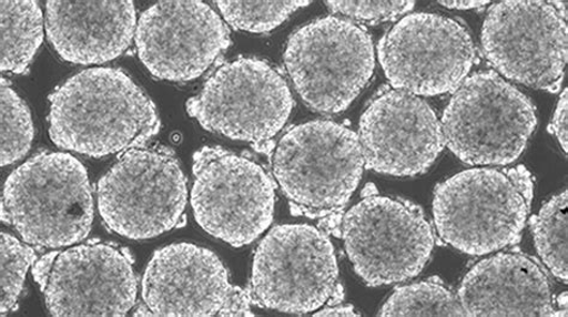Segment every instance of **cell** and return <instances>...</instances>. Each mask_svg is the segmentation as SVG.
Instances as JSON below:
<instances>
[{
    "label": "cell",
    "mask_w": 568,
    "mask_h": 317,
    "mask_svg": "<svg viewBox=\"0 0 568 317\" xmlns=\"http://www.w3.org/2000/svg\"><path fill=\"white\" fill-rule=\"evenodd\" d=\"M315 316H361L357 314L352 306H331L324 309L317 310Z\"/></svg>",
    "instance_id": "cell-29"
},
{
    "label": "cell",
    "mask_w": 568,
    "mask_h": 317,
    "mask_svg": "<svg viewBox=\"0 0 568 317\" xmlns=\"http://www.w3.org/2000/svg\"><path fill=\"white\" fill-rule=\"evenodd\" d=\"M2 41L0 69L22 74L31 65L43 41V17L33 0H3L0 3Z\"/></svg>",
    "instance_id": "cell-20"
},
{
    "label": "cell",
    "mask_w": 568,
    "mask_h": 317,
    "mask_svg": "<svg viewBox=\"0 0 568 317\" xmlns=\"http://www.w3.org/2000/svg\"><path fill=\"white\" fill-rule=\"evenodd\" d=\"M341 294L331 238L307 224L275 226L254 253L248 295L254 305L287 314L316 313Z\"/></svg>",
    "instance_id": "cell-9"
},
{
    "label": "cell",
    "mask_w": 568,
    "mask_h": 317,
    "mask_svg": "<svg viewBox=\"0 0 568 317\" xmlns=\"http://www.w3.org/2000/svg\"><path fill=\"white\" fill-rule=\"evenodd\" d=\"M567 98H568V93H567V89H565L559 99L555 115H552V120H551V123L549 126V132L556 135V137L559 141L565 153H567V147H568V127H567V124H568V117H567L568 100H567Z\"/></svg>",
    "instance_id": "cell-27"
},
{
    "label": "cell",
    "mask_w": 568,
    "mask_h": 317,
    "mask_svg": "<svg viewBox=\"0 0 568 317\" xmlns=\"http://www.w3.org/2000/svg\"><path fill=\"white\" fill-rule=\"evenodd\" d=\"M293 108L287 81L256 58H239L221 65L200 94L187 101V113L204 130L256 145L276 137Z\"/></svg>",
    "instance_id": "cell-10"
},
{
    "label": "cell",
    "mask_w": 568,
    "mask_h": 317,
    "mask_svg": "<svg viewBox=\"0 0 568 317\" xmlns=\"http://www.w3.org/2000/svg\"><path fill=\"white\" fill-rule=\"evenodd\" d=\"M378 58L394 89L432 98L454 93L467 80L476 51L468 30L457 21L416 12L387 30Z\"/></svg>",
    "instance_id": "cell-13"
},
{
    "label": "cell",
    "mask_w": 568,
    "mask_h": 317,
    "mask_svg": "<svg viewBox=\"0 0 568 317\" xmlns=\"http://www.w3.org/2000/svg\"><path fill=\"white\" fill-rule=\"evenodd\" d=\"M444 111L445 145L469 165H508L520 157L537 125L531 100L500 74L468 75Z\"/></svg>",
    "instance_id": "cell-5"
},
{
    "label": "cell",
    "mask_w": 568,
    "mask_h": 317,
    "mask_svg": "<svg viewBox=\"0 0 568 317\" xmlns=\"http://www.w3.org/2000/svg\"><path fill=\"white\" fill-rule=\"evenodd\" d=\"M310 2H216L224 21L243 32L263 34L286 22Z\"/></svg>",
    "instance_id": "cell-24"
},
{
    "label": "cell",
    "mask_w": 568,
    "mask_h": 317,
    "mask_svg": "<svg viewBox=\"0 0 568 317\" xmlns=\"http://www.w3.org/2000/svg\"><path fill=\"white\" fill-rule=\"evenodd\" d=\"M192 173L193 216L209 235L242 248L272 225L276 185L257 162L205 146L193 155Z\"/></svg>",
    "instance_id": "cell-7"
},
{
    "label": "cell",
    "mask_w": 568,
    "mask_h": 317,
    "mask_svg": "<svg viewBox=\"0 0 568 317\" xmlns=\"http://www.w3.org/2000/svg\"><path fill=\"white\" fill-rule=\"evenodd\" d=\"M335 14L351 20L377 24L398 20L414 9L415 2H326Z\"/></svg>",
    "instance_id": "cell-26"
},
{
    "label": "cell",
    "mask_w": 568,
    "mask_h": 317,
    "mask_svg": "<svg viewBox=\"0 0 568 317\" xmlns=\"http://www.w3.org/2000/svg\"><path fill=\"white\" fill-rule=\"evenodd\" d=\"M532 198L534 178L523 165L474 168L437 186L433 218L444 244L483 256L519 243Z\"/></svg>",
    "instance_id": "cell-2"
},
{
    "label": "cell",
    "mask_w": 568,
    "mask_h": 317,
    "mask_svg": "<svg viewBox=\"0 0 568 317\" xmlns=\"http://www.w3.org/2000/svg\"><path fill=\"white\" fill-rule=\"evenodd\" d=\"M148 316H254L247 292L235 286L219 256L192 244L154 253L143 280Z\"/></svg>",
    "instance_id": "cell-15"
},
{
    "label": "cell",
    "mask_w": 568,
    "mask_h": 317,
    "mask_svg": "<svg viewBox=\"0 0 568 317\" xmlns=\"http://www.w3.org/2000/svg\"><path fill=\"white\" fill-rule=\"evenodd\" d=\"M381 316H467L458 296L436 279L400 286L388 297Z\"/></svg>",
    "instance_id": "cell-22"
},
{
    "label": "cell",
    "mask_w": 568,
    "mask_h": 317,
    "mask_svg": "<svg viewBox=\"0 0 568 317\" xmlns=\"http://www.w3.org/2000/svg\"><path fill=\"white\" fill-rule=\"evenodd\" d=\"M186 205L185 174L166 150L130 149L98 184L102 221L130 239L154 238L181 226Z\"/></svg>",
    "instance_id": "cell-8"
},
{
    "label": "cell",
    "mask_w": 568,
    "mask_h": 317,
    "mask_svg": "<svg viewBox=\"0 0 568 317\" xmlns=\"http://www.w3.org/2000/svg\"><path fill=\"white\" fill-rule=\"evenodd\" d=\"M342 237L356 275L373 288L420 275L435 248V234L420 207L377 194L348 211Z\"/></svg>",
    "instance_id": "cell-11"
},
{
    "label": "cell",
    "mask_w": 568,
    "mask_h": 317,
    "mask_svg": "<svg viewBox=\"0 0 568 317\" xmlns=\"http://www.w3.org/2000/svg\"><path fill=\"white\" fill-rule=\"evenodd\" d=\"M139 58L154 78L183 83L201 78L230 48L217 12L197 0L159 2L146 9L134 34Z\"/></svg>",
    "instance_id": "cell-16"
},
{
    "label": "cell",
    "mask_w": 568,
    "mask_h": 317,
    "mask_svg": "<svg viewBox=\"0 0 568 317\" xmlns=\"http://www.w3.org/2000/svg\"><path fill=\"white\" fill-rule=\"evenodd\" d=\"M457 296L467 316L556 315L546 272L520 253H499L476 264Z\"/></svg>",
    "instance_id": "cell-19"
},
{
    "label": "cell",
    "mask_w": 568,
    "mask_h": 317,
    "mask_svg": "<svg viewBox=\"0 0 568 317\" xmlns=\"http://www.w3.org/2000/svg\"><path fill=\"white\" fill-rule=\"evenodd\" d=\"M51 141L63 150L102 158L143 147L160 131L154 102L119 69L72 75L50 98Z\"/></svg>",
    "instance_id": "cell-1"
},
{
    "label": "cell",
    "mask_w": 568,
    "mask_h": 317,
    "mask_svg": "<svg viewBox=\"0 0 568 317\" xmlns=\"http://www.w3.org/2000/svg\"><path fill=\"white\" fill-rule=\"evenodd\" d=\"M33 276L53 316H125L136 305L131 255L112 244L49 252L34 263Z\"/></svg>",
    "instance_id": "cell-12"
},
{
    "label": "cell",
    "mask_w": 568,
    "mask_h": 317,
    "mask_svg": "<svg viewBox=\"0 0 568 317\" xmlns=\"http://www.w3.org/2000/svg\"><path fill=\"white\" fill-rule=\"evenodd\" d=\"M567 190L552 196L531 218L534 243L538 255L550 274L567 283Z\"/></svg>",
    "instance_id": "cell-21"
},
{
    "label": "cell",
    "mask_w": 568,
    "mask_h": 317,
    "mask_svg": "<svg viewBox=\"0 0 568 317\" xmlns=\"http://www.w3.org/2000/svg\"><path fill=\"white\" fill-rule=\"evenodd\" d=\"M484 53L503 79L557 93L568 59L567 20L549 2L493 4L483 27Z\"/></svg>",
    "instance_id": "cell-14"
},
{
    "label": "cell",
    "mask_w": 568,
    "mask_h": 317,
    "mask_svg": "<svg viewBox=\"0 0 568 317\" xmlns=\"http://www.w3.org/2000/svg\"><path fill=\"white\" fill-rule=\"evenodd\" d=\"M284 65L307 108L338 114L364 92L376 68L367 30L328 17L297 29L284 51Z\"/></svg>",
    "instance_id": "cell-6"
},
{
    "label": "cell",
    "mask_w": 568,
    "mask_h": 317,
    "mask_svg": "<svg viewBox=\"0 0 568 317\" xmlns=\"http://www.w3.org/2000/svg\"><path fill=\"white\" fill-rule=\"evenodd\" d=\"M555 316H567V293L561 294L557 299H555Z\"/></svg>",
    "instance_id": "cell-30"
},
{
    "label": "cell",
    "mask_w": 568,
    "mask_h": 317,
    "mask_svg": "<svg viewBox=\"0 0 568 317\" xmlns=\"http://www.w3.org/2000/svg\"><path fill=\"white\" fill-rule=\"evenodd\" d=\"M2 139H0V163L2 167L22 160L34 141L31 111L14 90L2 80Z\"/></svg>",
    "instance_id": "cell-23"
},
{
    "label": "cell",
    "mask_w": 568,
    "mask_h": 317,
    "mask_svg": "<svg viewBox=\"0 0 568 317\" xmlns=\"http://www.w3.org/2000/svg\"><path fill=\"white\" fill-rule=\"evenodd\" d=\"M439 4L444 6L447 9H456V10H470L477 8H484L489 4L488 0H484V2H476V0H447V2H439Z\"/></svg>",
    "instance_id": "cell-28"
},
{
    "label": "cell",
    "mask_w": 568,
    "mask_h": 317,
    "mask_svg": "<svg viewBox=\"0 0 568 317\" xmlns=\"http://www.w3.org/2000/svg\"><path fill=\"white\" fill-rule=\"evenodd\" d=\"M2 221L38 249L82 243L94 223L92 185L83 163L68 153H41L26 161L7 178Z\"/></svg>",
    "instance_id": "cell-3"
},
{
    "label": "cell",
    "mask_w": 568,
    "mask_h": 317,
    "mask_svg": "<svg viewBox=\"0 0 568 317\" xmlns=\"http://www.w3.org/2000/svg\"><path fill=\"white\" fill-rule=\"evenodd\" d=\"M32 246L17 237L2 233L0 236V311L2 316L17 309L24 288L27 272L37 262Z\"/></svg>",
    "instance_id": "cell-25"
},
{
    "label": "cell",
    "mask_w": 568,
    "mask_h": 317,
    "mask_svg": "<svg viewBox=\"0 0 568 317\" xmlns=\"http://www.w3.org/2000/svg\"><path fill=\"white\" fill-rule=\"evenodd\" d=\"M357 137L366 168L397 177L426 173L445 147L435 110L423 98L396 89L371 102Z\"/></svg>",
    "instance_id": "cell-17"
},
{
    "label": "cell",
    "mask_w": 568,
    "mask_h": 317,
    "mask_svg": "<svg viewBox=\"0 0 568 317\" xmlns=\"http://www.w3.org/2000/svg\"><path fill=\"white\" fill-rule=\"evenodd\" d=\"M136 28V8L130 0H50L47 4L48 39L58 55L71 64L112 62L131 47Z\"/></svg>",
    "instance_id": "cell-18"
},
{
    "label": "cell",
    "mask_w": 568,
    "mask_h": 317,
    "mask_svg": "<svg viewBox=\"0 0 568 317\" xmlns=\"http://www.w3.org/2000/svg\"><path fill=\"white\" fill-rule=\"evenodd\" d=\"M365 168L357 134L332 120L292 127L273 154V173L282 193L301 214L312 218L345 207Z\"/></svg>",
    "instance_id": "cell-4"
}]
</instances>
